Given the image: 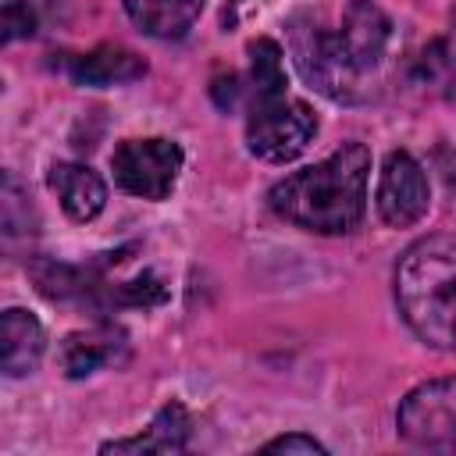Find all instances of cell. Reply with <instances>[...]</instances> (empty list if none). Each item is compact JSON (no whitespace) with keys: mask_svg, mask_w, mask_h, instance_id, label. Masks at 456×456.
<instances>
[{"mask_svg":"<svg viewBox=\"0 0 456 456\" xmlns=\"http://www.w3.org/2000/svg\"><path fill=\"white\" fill-rule=\"evenodd\" d=\"M367 178L370 150L363 142H342L331 157L274 182L267 203L278 217L303 232L346 235L363 221Z\"/></svg>","mask_w":456,"mask_h":456,"instance_id":"6da1fadb","label":"cell"},{"mask_svg":"<svg viewBox=\"0 0 456 456\" xmlns=\"http://www.w3.org/2000/svg\"><path fill=\"white\" fill-rule=\"evenodd\" d=\"M395 303L410 331L435 346L456 349V235L417 239L395 264Z\"/></svg>","mask_w":456,"mask_h":456,"instance_id":"7a4b0ae2","label":"cell"},{"mask_svg":"<svg viewBox=\"0 0 456 456\" xmlns=\"http://www.w3.org/2000/svg\"><path fill=\"white\" fill-rule=\"evenodd\" d=\"M317 135V114L306 100L285 93L260 96L246 107V146L267 164L296 160Z\"/></svg>","mask_w":456,"mask_h":456,"instance_id":"3957f363","label":"cell"},{"mask_svg":"<svg viewBox=\"0 0 456 456\" xmlns=\"http://www.w3.org/2000/svg\"><path fill=\"white\" fill-rule=\"evenodd\" d=\"M289 46H292V57H296V68L299 75L317 89L324 93L328 100H338V103H353L363 96V75L349 64L346 50L338 46V36L321 28L317 18H292L289 21Z\"/></svg>","mask_w":456,"mask_h":456,"instance_id":"277c9868","label":"cell"},{"mask_svg":"<svg viewBox=\"0 0 456 456\" xmlns=\"http://www.w3.org/2000/svg\"><path fill=\"white\" fill-rule=\"evenodd\" d=\"M185 153L175 139H125L110 153V171L118 189L139 200H167L178 175H182Z\"/></svg>","mask_w":456,"mask_h":456,"instance_id":"5b68a950","label":"cell"},{"mask_svg":"<svg viewBox=\"0 0 456 456\" xmlns=\"http://www.w3.org/2000/svg\"><path fill=\"white\" fill-rule=\"evenodd\" d=\"M403 442L424 452H456V378L417 385L395 410Z\"/></svg>","mask_w":456,"mask_h":456,"instance_id":"8992f818","label":"cell"},{"mask_svg":"<svg viewBox=\"0 0 456 456\" xmlns=\"http://www.w3.org/2000/svg\"><path fill=\"white\" fill-rule=\"evenodd\" d=\"M378 214L388 228H410L428 214L431 203V185L417 157L406 150H392L381 164L378 175V192H374Z\"/></svg>","mask_w":456,"mask_h":456,"instance_id":"52a82bcc","label":"cell"},{"mask_svg":"<svg viewBox=\"0 0 456 456\" xmlns=\"http://www.w3.org/2000/svg\"><path fill=\"white\" fill-rule=\"evenodd\" d=\"M335 36H338V46L346 50L349 64L360 75H370L385 61V53H388L392 21H388V14L374 0H349Z\"/></svg>","mask_w":456,"mask_h":456,"instance_id":"ba28073f","label":"cell"},{"mask_svg":"<svg viewBox=\"0 0 456 456\" xmlns=\"http://www.w3.org/2000/svg\"><path fill=\"white\" fill-rule=\"evenodd\" d=\"M61 68L75 86H93V89L128 86L146 75V61L135 50H125L114 43H100L86 53H64Z\"/></svg>","mask_w":456,"mask_h":456,"instance_id":"9c48e42d","label":"cell"},{"mask_svg":"<svg viewBox=\"0 0 456 456\" xmlns=\"http://www.w3.org/2000/svg\"><path fill=\"white\" fill-rule=\"evenodd\" d=\"M125 356V331L114 324H93L86 331H71L61 342V370L68 378H89L107 363Z\"/></svg>","mask_w":456,"mask_h":456,"instance_id":"30bf717a","label":"cell"},{"mask_svg":"<svg viewBox=\"0 0 456 456\" xmlns=\"http://www.w3.org/2000/svg\"><path fill=\"white\" fill-rule=\"evenodd\" d=\"M50 189L57 192L64 214L71 221H93L103 207H107V185L103 178L86 167V164H71V160H57L46 175Z\"/></svg>","mask_w":456,"mask_h":456,"instance_id":"8fae6325","label":"cell"},{"mask_svg":"<svg viewBox=\"0 0 456 456\" xmlns=\"http://www.w3.org/2000/svg\"><path fill=\"white\" fill-rule=\"evenodd\" d=\"M189 435H192V417L178 399H171L157 410V417L150 420V428L142 435L103 442L100 452H185Z\"/></svg>","mask_w":456,"mask_h":456,"instance_id":"7c38bea8","label":"cell"},{"mask_svg":"<svg viewBox=\"0 0 456 456\" xmlns=\"http://www.w3.org/2000/svg\"><path fill=\"white\" fill-rule=\"evenodd\" d=\"M0 328H4V374L21 378V374L36 370L43 346H46L43 324L21 306H7L0 317Z\"/></svg>","mask_w":456,"mask_h":456,"instance_id":"4fadbf2b","label":"cell"},{"mask_svg":"<svg viewBox=\"0 0 456 456\" xmlns=\"http://www.w3.org/2000/svg\"><path fill=\"white\" fill-rule=\"evenodd\" d=\"M128 18L153 39H182L200 11H203V0H121Z\"/></svg>","mask_w":456,"mask_h":456,"instance_id":"5bb4252c","label":"cell"},{"mask_svg":"<svg viewBox=\"0 0 456 456\" xmlns=\"http://www.w3.org/2000/svg\"><path fill=\"white\" fill-rule=\"evenodd\" d=\"M0 207H4V246L14 249L18 242H28L39 228V217L28 203V192L21 189V182L14 178V171H4V189H0Z\"/></svg>","mask_w":456,"mask_h":456,"instance_id":"9a60e30c","label":"cell"},{"mask_svg":"<svg viewBox=\"0 0 456 456\" xmlns=\"http://www.w3.org/2000/svg\"><path fill=\"white\" fill-rule=\"evenodd\" d=\"M57 11H64V0H7V7H4V43L36 36L46 21L57 18Z\"/></svg>","mask_w":456,"mask_h":456,"instance_id":"2e32d148","label":"cell"},{"mask_svg":"<svg viewBox=\"0 0 456 456\" xmlns=\"http://www.w3.org/2000/svg\"><path fill=\"white\" fill-rule=\"evenodd\" d=\"M413 75H417L420 86L445 89L449 96H456V50L449 43H431L413 61Z\"/></svg>","mask_w":456,"mask_h":456,"instance_id":"e0dca14e","label":"cell"},{"mask_svg":"<svg viewBox=\"0 0 456 456\" xmlns=\"http://www.w3.org/2000/svg\"><path fill=\"white\" fill-rule=\"evenodd\" d=\"M260 452H328V449H324V442H317L314 435L292 431V435H281V438L264 442Z\"/></svg>","mask_w":456,"mask_h":456,"instance_id":"ac0fdd59","label":"cell"},{"mask_svg":"<svg viewBox=\"0 0 456 456\" xmlns=\"http://www.w3.org/2000/svg\"><path fill=\"white\" fill-rule=\"evenodd\" d=\"M438 167H442V178L452 192V203H456V150H442L438 153Z\"/></svg>","mask_w":456,"mask_h":456,"instance_id":"d6986e66","label":"cell"},{"mask_svg":"<svg viewBox=\"0 0 456 456\" xmlns=\"http://www.w3.org/2000/svg\"><path fill=\"white\" fill-rule=\"evenodd\" d=\"M235 4H239V0H235Z\"/></svg>","mask_w":456,"mask_h":456,"instance_id":"ffe728a7","label":"cell"}]
</instances>
